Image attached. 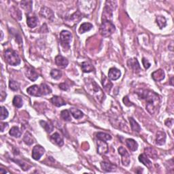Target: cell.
<instances>
[{
    "label": "cell",
    "mask_w": 174,
    "mask_h": 174,
    "mask_svg": "<svg viewBox=\"0 0 174 174\" xmlns=\"http://www.w3.org/2000/svg\"><path fill=\"white\" fill-rule=\"evenodd\" d=\"M139 160L141 163H142L145 166H146L148 168L151 169L152 167V162L149 160V158H148L147 156L145 154H142L139 155Z\"/></svg>",
    "instance_id": "44dd1931"
},
{
    "label": "cell",
    "mask_w": 174,
    "mask_h": 174,
    "mask_svg": "<svg viewBox=\"0 0 174 174\" xmlns=\"http://www.w3.org/2000/svg\"><path fill=\"white\" fill-rule=\"evenodd\" d=\"M145 154H146L147 157L153 158V159H156V158H158L157 151H156L154 148H146L145 149Z\"/></svg>",
    "instance_id": "484cf974"
},
{
    "label": "cell",
    "mask_w": 174,
    "mask_h": 174,
    "mask_svg": "<svg viewBox=\"0 0 174 174\" xmlns=\"http://www.w3.org/2000/svg\"><path fill=\"white\" fill-rule=\"evenodd\" d=\"M0 110H1L0 118H1V120H4V119H6L8 116V111L7 109L5 107H3V106L0 108Z\"/></svg>",
    "instance_id": "b9f144b4"
},
{
    "label": "cell",
    "mask_w": 174,
    "mask_h": 174,
    "mask_svg": "<svg viewBox=\"0 0 174 174\" xmlns=\"http://www.w3.org/2000/svg\"><path fill=\"white\" fill-rule=\"evenodd\" d=\"M123 102L124 103V105H127V106H132V105H133V103H131V101H129V99L128 98V97H127V96H126V97H124Z\"/></svg>",
    "instance_id": "ee69618b"
},
{
    "label": "cell",
    "mask_w": 174,
    "mask_h": 174,
    "mask_svg": "<svg viewBox=\"0 0 174 174\" xmlns=\"http://www.w3.org/2000/svg\"><path fill=\"white\" fill-rule=\"evenodd\" d=\"M81 19V14L79 11H78L77 12H75L74 14H72L71 17H70L69 22L71 21V23H74V24H77L80 21V20Z\"/></svg>",
    "instance_id": "836d02e7"
},
{
    "label": "cell",
    "mask_w": 174,
    "mask_h": 174,
    "mask_svg": "<svg viewBox=\"0 0 174 174\" xmlns=\"http://www.w3.org/2000/svg\"><path fill=\"white\" fill-rule=\"evenodd\" d=\"M87 88L90 93H92V95L95 99H97V101L101 102L103 99H104V94L99 87L97 84L94 80H91L89 84H87Z\"/></svg>",
    "instance_id": "7a4b0ae2"
},
{
    "label": "cell",
    "mask_w": 174,
    "mask_h": 174,
    "mask_svg": "<svg viewBox=\"0 0 174 174\" xmlns=\"http://www.w3.org/2000/svg\"><path fill=\"white\" fill-rule=\"evenodd\" d=\"M101 167L103 171H107V172H111V171H115L116 169V165L107 162H101Z\"/></svg>",
    "instance_id": "ffe728a7"
},
{
    "label": "cell",
    "mask_w": 174,
    "mask_h": 174,
    "mask_svg": "<svg viewBox=\"0 0 174 174\" xmlns=\"http://www.w3.org/2000/svg\"><path fill=\"white\" fill-rule=\"evenodd\" d=\"M115 26L111 21L103 20L100 26V33L103 37H109L115 32Z\"/></svg>",
    "instance_id": "277c9868"
},
{
    "label": "cell",
    "mask_w": 174,
    "mask_h": 174,
    "mask_svg": "<svg viewBox=\"0 0 174 174\" xmlns=\"http://www.w3.org/2000/svg\"><path fill=\"white\" fill-rule=\"evenodd\" d=\"M8 123H0V127H1V131L2 132H3L4 130H5V129H6L7 127H8Z\"/></svg>",
    "instance_id": "bcb514c9"
},
{
    "label": "cell",
    "mask_w": 174,
    "mask_h": 174,
    "mask_svg": "<svg viewBox=\"0 0 174 174\" xmlns=\"http://www.w3.org/2000/svg\"><path fill=\"white\" fill-rule=\"evenodd\" d=\"M0 173H8V171H3V169H0Z\"/></svg>",
    "instance_id": "c3c4849f"
},
{
    "label": "cell",
    "mask_w": 174,
    "mask_h": 174,
    "mask_svg": "<svg viewBox=\"0 0 174 174\" xmlns=\"http://www.w3.org/2000/svg\"><path fill=\"white\" fill-rule=\"evenodd\" d=\"M97 138L101 141H109L111 139V136L110 135L105 133H102V132H99V133H97Z\"/></svg>",
    "instance_id": "e575fe53"
},
{
    "label": "cell",
    "mask_w": 174,
    "mask_h": 174,
    "mask_svg": "<svg viewBox=\"0 0 174 174\" xmlns=\"http://www.w3.org/2000/svg\"><path fill=\"white\" fill-rule=\"evenodd\" d=\"M59 88L63 90H67L69 89V87H68V85L66 84V83H62V84H59Z\"/></svg>",
    "instance_id": "f6af8a7d"
},
{
    "label": "cell",
    "mask_w": 174,
    "mask_h": 174,
    "mask_svg": "<svg viewBox=\"0 0 174 174\" xmlns=\"http://www.w3.org/2000/svg\"><path fill=\"white\" fill-rule=\"evenodd\" d=\"M45 152V150L42 146L40 145H36L33 148L32 151V157L35 160H40V158L42 157Z\"/></svg>",
    "instance_id": "ba28073f"
},
{
    "label": "cell",
    "mask_w": 174,
    "mask_h": 174,
    "mask_svg": "<svg viewBox=\"0 0 174 174\" xmlns=\"http://www.w3.org/2000/svg\"><path fill=\"white\" fill-rule=\"evenodd\" d=\"M173 119H167V120L165 121V124L167 127H171L173 124Z\"/></svg>",
    "instance_id": "7dc6e473"
},
{
    "label": "cell",
    "mask_w": 174,
    "mask_h": 174,
    "mask_svg": "<svg viewBox=\"0 0 174 174\" xmlns=\"http://www.w3.org/2000/svg\"><path fill=\"white\" fill-rule=\"evenodd\" d=\"M166 141V134L163 131H158L156 137V144L159 146H162L165 143Z\"/></svg>",
    "instance_id": "e0dca14e"
},
{
    "label": "cell",
    "mask_w": 174,
    "mask_h": 174,
    "mask_svg": "<svg viewBox=\"0 0 174 174\" xmlns=\"http://www.w3.org/2000/svg\"><path fill=\"white\" fill-rule=\"evenodd\" d=\"M27 92L30 95L34 96V97H40L42 95L40 87H38V85H33L32 87H29L27 89Z\"/></svg>",
    "instance_id": "4fadbf2b"
},
{
    "label": "cell",
    "mask_w": 174,
    "mask_h": 174,
    "mask_svg": "<svg viewBox=\"0 0 174 174\" xmlns=\"http://www.w3.org/2000/svg\"><path fill=\"white\" fill-rule=\"evenodd\" d=\"M40 89L41 91V94L42 95H46L51 93L52 90L49 86L46 84H41L40 86Z\"/></svg>",
    "instance_id": "8d00e7d4"
},
{
    "label": "cell",
    "mask_w": 174,
    "mask_h": 174,
    "mask_svg": "<svg viewBox=\"0 0 174 174\" xmlns=\"http://www.w3.org/2000/svg\"><path fill=\"white\" fill-rule=\"evenodd\" d=\"M61 116L62 118L66 121H70L72 120L71 116H70V113L68 110H63L61 113Z\"/></svg>",
    "instance_id": "60d3db41"
},
{
    "label": "cell",
    "mask_w": 174,
    "mask_h": 174,
    "mask_svg": "<svg viewBox=\"0 0 174 174\" xmlns=\"http://www.w3.org/2000/svg\"><path fill=\"white\" fill-rule=\"evenodd\" d=\"M70 112L72 114V116L76 119H80L83 116V113L78 109L72 108H70Z\"/></svg>",
    "instance_id": "d6a6232c"
},
{
    "label": "cell",
    "mask_w": 174,
    "mask_h": 174,
    "mask_svg": "<svg viewBox=\"0 0 174 174\" xmlns=\"http://www.w3.org/2000/svg\"><path fill=\"white\" fill-rule=\"evenodd\" d=\"M21 6L25 10L28 12L32 11V1H23L20 2Z\"/></svg>",
    "instance_id": "f35d334b"
},
{
    "label": "cell",
    "mask_w": 174,
    "mask_h": 174,
    "mask_svg": "<svg viewBox=\"0 0 174 174\" xmlns=\"http://www.w3.org/2000/svg\"><path fill=\"white\" fill-rule=\"evenodd\" d=\"M4 57L6 61L10 65L13 66H19L20 63V59L18 54L12 49H7L4 53Z\"/></svg>",
    "instance_id": "3957f363"
},
{
    "label": "cell",
    "mask_w": 174,
    "mask_h": 174,
    "mask_svg": "<svg viewBox=\"0 0 174 174\" xmlns=\"http://www.w3.org/2000/svg\"><path fill=\"white\" fill-rule=\"evenodd\" d=\"M126 144L127 146L129 148V149L132 152L136 151L137 150L138 144H137V143L133 139H127L126 140Z\"/></svg>",
    "instance_id": "7402d4cb"
},
{
    "label": "cell",
    "mask_w": 174,
    "mask_h": 174,
    "mask_svg": "<svg viewBox=\"0 0 174 174\" xmlns=\"http://www.w3.org/2000/svg\"><path fill=\"white\" fill-rule=\"evenodd\" d=\"M51 102L56 107H61V106L66 105V102L64 101L63 99L61 97H59V96H54L51 99Z\"/></svg>",
    "instance_id": "ac0fdd59"
},
{
    "label": "cell",
    "mask_w": 174,
    "mask_h": 174,
    "mask_svg": "<svg viewBox=\"0 0 174 174\" xmlns=\"http://www.w3.org/2000/svg\"><path fill=\"white\" fill-rule=\"evenodd\" d=\"M23 141H24L26 144L29 145V146H31V145H32L33 143H34V139H33L32 134L29 133V132H27V133H25L24 137H23Z\"/></svg>",
    "instance_id": "4dcf8cb0"
},
{
    "label": "cell",
    "mask_w": 174,
    "mask_h": 174,
    "mask_svg": "<svg viewBox=\"0 0 174 174\" xmlns=\"http://www.w3.org/2000/svg\"><path fill=\"white\" fill-rule=\"evenodd\" d=\"M129 120L130 122V124H131V127L133 131L139 133L141 131V127H140L139 124L137 123V122L134 120L132 117H129Z\"/></svg>",
    "instance_id": "83f0119b"
},
{
    "label": "cell",
    "mask_w": 174,
    "mask_h": 174,
    "mask_svg": "<svg viewBox=\"0 0 174 174\" xmlns=\"http://www.w3.org/2000/svg\"><path fill=\"white\" fill-rule=\"evenodd\" d=\"M27 25L30 28H34L37 26L38 23V18L35 16H27Z\"/></svg>",
    "instance_id": "603a6c76"
},
{
    "label": "cell",
    "mask_w": 174,
    "mask_h": 174,
    "mask_svg": "<svg viewBox=\"0 0 174 174\" xmlns=\"http://www.w3.org/2000/svg\"><path fill=\"white\" fill-rule=\"evenodd\" d=\"M40 124L41 127H43L44 129H45V131L47 132V133H51L52 131H53L54 127L53 125L49 121H40Z\"/></svg>",
    "instance_id": "d4e9b609"
},
{
    "label": "cell",
    "mask_w": 174,
    "mask_h": 174,
    "mask_svg": "<svg viewBox=\"0 0 174 174\" xmlns=\"http://www.w3.org/2000/svg\"><path fill=\"white\" fill-rule=\"evenodd\" d=\"M127 66L130 69L133 70L135 73H139L141 72V67H140L138 61L136 59H130L127 61Z\"/></svg>",
    "instance_id": "9c48e42d"
},
{
    "label": "cell",
    "mask_w": 174,
    "mask_h": 174,
    "mask_svg": "<svg viewBox=\"0 0 174 174\" xmlns=\"http://www.w3.org/2000/svg\"><path fill=\"white\" fill-rule=\"evenodd\" d=\"M9 133L10 136L14 137H20L21 136L22 131H20L18 127H13L12 128L10 129Z\"/></svg>",
    "instance_id": "f546056e"
},
{
    "label": "cell",
    "mask_w": 174,
    "mask_h": 174,
    "mask_svg": "<svg viewBox=\"0 0 174 174\" xmlns=\"http://www.w3.org/2000/svg\"><path fill=\"white\" fill-rule=\"evenodd\" d=\"M170 83H171V85H173V77L171 78V82H170Z\"/></svg>",
    "instance_id": "681fc988"
},
{
    "label": "cell",
    "mask_w": 174,
    "mask_h": 174,
    "mask_svg": "<svg viewBox=\"0 0 174 174\" xmlns=\"http://www.w3.org/2000/svg\"><path fill=\"white\" fill-rule=\"evenodd\" d=\"M50 140L53 143H55L56 145H58L59 146H61L63 145V139L60 135L58 133H54L53 136L50 137Z\"/></svg>",
    "instance_id": "d6986e66"
},
{
    "label": "cell",
    "mask_w": 174,
    "mask_h": 174,
    "mask_svg": "<svg viewBox=\"0 0 174 174\" xmlns=\"http://www.w3.org/2000/svg\"><path fill=\"white\" fill-rule=\"evenodd\" d=\"M121 71L118 69H116V67H112L108 72V78L111 80H118L119 78L121 77Z\"/></svg>",
    "instance_id": "9a60e30c"
},
{
    "label": "cell",
    "mask_w": 174,
    "mask_h": 174,
    "mask_svg": "<svg viewBox=\"0 0 174 174\" xmlns=\"http://www.w3.org/2000/svg\"><path fill=\"white\" fill-rule=\"evenodd\" d=\"M9 86L10 89L14 90V91H17V90H18L19 89V84L17 82L14 81V80H10L9 82Z\"/></svg>",
    "instance_id": "ab89813d"
},
{
    "label": "cell",
    "mask_w": 174,
    "mask_h": 174,
    "mask_svg": "<svg viewBox=\"0 0 174 174\" xmlns=\"http://www.w3.org/2000/svg\"><path fill=\"white\" fill-rule=\"evenodd\" d=\"M156 21H157V25L160 29H163L167 25V20H166L165 18L163 16H158L157 19H156Z\"/></svg>",
    "instance_id": "1f68e13d"
},
{
    "label": "cell",
    "mask_w": 174,
    "mask_h": 174,
    "mask_svg": "<svg viewBox=\"0 0 174 174\" xmlns=\"http://www.w3.org/2000/svg\"><path fill=\"white\" fill-rule=\"evenodd\" d=\"M82 69L84 73H89L95 70V67L90 62L85 61L82 63Z\"/></svg>",
    "instance_id": "cb8c5ba5"
},
{
    "label": "cell",
    "mask_w": 174,
    "mask_h": 174,
    "mask_svg": "<svg viewBox=\"0 0 174 174\" xmlns=\"http://www.w3.org/2000/svg\"><path fill=\"white\" fill-rule=\"evenodd\" d=\"M152 77L153 80L156 82L161 81V80L165 78V73L163 69H159L153 72L152 74Z\"/></svg>",
    "instance_id": "2e32d148"
},
{
    "label": "cell",
    "mask_w": 174,
    "mask_h": 174,
    "mask_svg": "<svg viewBox=\"0 0 174 174\" xmlns=\"http://www.w3.org/2000/svg\"><path fill=\"white\" fill-rule=\"evenodd\" d=\"M142 63H143V65H144V66L145 68H146V69H148L149 67H150V66H151V64H150V62L147 60L146 59H145V58H143L142 59Z\"/></svg>",
    "instance_id": "7bdbcfd3"
},
{
    "label": "cell",
    "mask_w": 174,
    "mask_h": 174,
    "mask_svg": "<svg viewBox=\"0 0 174 174\" xmlns=\"http://www.w3.org/2000/svg\"><path fill=\"white\" fill-rule=\"evenodd\" d=\"M25 74L29 79L32 81H35L38 78L39 75L35 70L31 67H27L25 69Z\"/></svg>",
    "instance_id": "8fae6325"
},
{
    "label": "cell",
    "mask_w": 174,
    "mask_h": 174,
    "mask_svg": "<svg viewBox=\"0 0 174 174\" xmlns=\"http://www.w3.org/2000/svg\"><path fill=\"white\" fill-rule=\"evenodd\" d=\"M102 85L104 89L108 90V91H110V89L112 87V83L110 82V80H109L107 77L105 76L104 75L102 76Z\"/></svg>",
    "instance_id": "4316f807"
},
{
    "label": "cell",
    "mask_w": 174,
    "mask_h": 174,
    "mask_svg": "<svg viewBox=\"0 0 174 174\" xmlns=\"http://www.w3.org/2000/svg\"><path fill=\"white\" fill-rule=\"evenodd\" d=\"M93 28V25L90 24L89 23H84L81 25L79 29V33H84L87 32H89Z\"/></svg>",
    "instance_id": "f1b7e54d"
},
{
    "label": "cell",
    "mask_w": 174,
    "mask_h": 174,
    "mask_svg": "<svg viewBox=\"0 0 174 174\" xmlns=\"http://www.w3.org/2000/svg\"><path fill=\"white\" fill-rule=\"evenodd\" d=\"M72 35L68 31H62L60 33V41L61 46L64 48L69 49L70 46V41H72Z\"/></svg>",
    "instance_id": "8992f818"
},
{
    "label": "cell",
    "mask_w": 174,
    "mask_h": 174,
    "mask_svg": "<svg viewBox=\"0 0 174 174\" xmlns=\"http://www.w3.org/2000/svg\"><path fill=\"white\" fill-rule=\"evenodd\" d=\"M116 6L115 2L108 1L106 2L105 6L104 8L103 12V20H109L110 21V19L112 17V10L114 9V6Z\"/></svg>",
    "instance_id": "5b68a950"
},
{
    "label": "cell",
    "mask_w": 174,
    "mask_h": 174,
    "mask_svg": "<svg viewBox=\"0 0 174 174\" xmlns=\"http://www.w3.org/2000/svg\"><path fill=\"white\" fill-rule=\"evenodd\" d=\"M68 60L65 58L63 56L58 55L55 58V63L57 66H59L60 68H66L68 65Z\"/></svg>",
    "instance_id": "5bb4252c"
},
{
    "label": "cell",
    "mask_w": 174,
    "mask_h": 174,
    "mask_svg": "<svg viewBox=\"0 0 174 174\" xmlns=\"http://www.w3.org/2000/svg\"><path fill=\"white\" fill-rule=\"evenodd\" d=\"M97 152L100 154H105L108 152V145L106 142L99 139L97 142Z\"/></svg>",
    "instance_id": "7c38bea8"
},
{
    "label": "cell",
    "mask_w": 174,
    "mask_h": 174,
    "mask_svg": "<svg viewBox=\"0 0 174 174\" xmlns=\"http://www.w3.org/2000/svg\"><path fill=\"white\" fill-rule=\"evenodd\" d=\"M40 15L42 17L49 20H53L54 19V15L52 10L47 7H43L40 10Z\"/></svg>",
    "instance_id": "30bf717a"
},
{
    "label": "cell",
    "mask_w": 174,
    "mask_h": 174,
    "mask_svg": "<svg viewBox=\"0 0 174 174\" xmlns=\"http://www.w3.org/2000/svg\"><path fill=\"white\" fill-rule=\"evenodd\" d=\"M50 76L54 80H59L62 76V72L59 69H53L50 72Z\"/></svg>",
    "instance_id": "74e56055"
},
{
    "label": "cell",
    "mask_w": 174,
    "mask_h": 174,
    "mask_svg": "<svg viewBox=\"0 0 174 174\" xmlns=\"http://www.w3.org/2000/svg\"><path fill=\"white\" fill-rule=\"evenodd\" d=\"M12 103H13V105H14L16 108H21L23 105V99L21 97H20V96L19 95L15 96L14 99H13Z\"/></svg>",
    "instance_id": "d590c367"
},
{
    "label": "cell",
    "mask_w": 174,
    "mask_h": 174,
    "mask_svg": "<svg viewBox=\"0 0 174 174\" xmlns=\"http://www.w3.org/2000/svg\"><path fill=\"white\" fill-rule=\"evenodd\" d=\"M119 154L121 155L122 163L124 166H128L130 163V156L127 150L124 147L121 146L118 148Z\"/></svg>",
    "instance_id": "52a82bcc"
},
{
    "label": "cell",
    "mask_w": 174,
    "mask_h": 174,
    "mask_svg": "<svg viewBox=\"0 0 174 174\" xmlns=\"http://www.w3.org/2000/svg\"><path fill=\"white\" fill-rule=\"evenodd\" d=\"M139 97L146 101V109L148 112L151 114L158 111L160 107V97L157 93L148 90H142L141 93H137Z\"/></svg>",
    "instance_id": "6da1fadb"
}]
</instances>
